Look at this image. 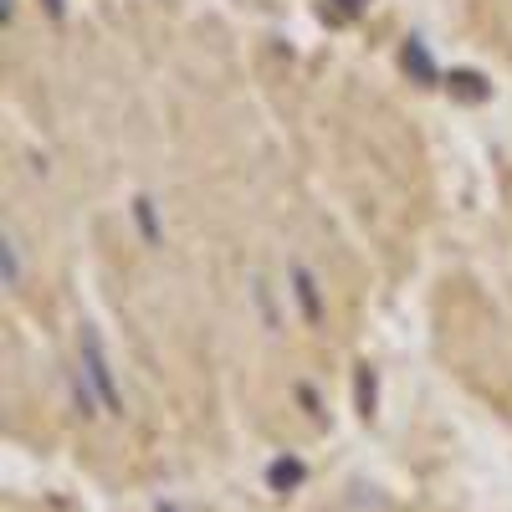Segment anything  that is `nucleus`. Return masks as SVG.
<instances>
[{
  "mask_svg": "<svg viewBox=\"0 0 512 512\" xmlns=\"http://www.w3.org/2000/svg\"><path fill=\"white\" fill-rule=\"evenodd\" d=\"M159 512H175V507H159Z\"/></svg>",
  "mask_w": 512,
  "mask_h": 512,
  "instance_id": "nucleus-1",
  "label": "nucleus"
}]
</instances>
